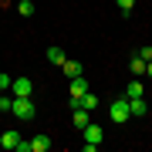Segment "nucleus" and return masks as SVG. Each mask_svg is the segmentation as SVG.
Wrapping results in <instances>:
<instances>
[{"instance_id":"f257e3e1","label":"nucleus","mask_w":152,"mask_h":152,"mask_svg":"<svg viewBox=\"0 0 152 152\" xmlns=\"http://www.w3.org/2000/svg\"><path fill=\"white\" fill-rule=\"evenodd\" d=\"M10 115H14V118H24V122H31L34 115H37V108H34V102H31V98H14V105H10Z\"/></svg>"},{"instance_id":"f03ea898","label":"nucleus","mask_w":152,"mask_h":152,"mask_svg":"<svg viewBox=\"0 0 152 152\" xmlns=\"http://www.w3.org/2000/svg\"><path fill=\"white\" fill-rule=\"evenodd\" d=\"M108 118H112L115 125H122V122H129V118H132V115H129V98H125V95H122V98H115V102L108 105Z\"/></svg>"},{"instance_id":"7ed1b4c3","label":"nucleus","mask_w":152,"mask_h":152,"mask_svg":"<svg viewBox=\"0 0 152 152\" xmlns=\"http://www.w3.org/2000/svg\"><path fill=\"white\" fill-rule=\"evenodd\" d=\"M31 91H34L31 78H14V81H10V95L14 98H31Z\"/></svg>"},{"instance_id":"20e7f679","label":"nucleus","mask_w":152,"mask_h":152,"mask_svg":"<svg viewBox=\"0 0 152 152\" xmlns=\"http://www.w3.org/2000/svg\"><path fill=\"white\" fill-rule=\"evenodd\" d=\"M81 132H85V142H91V145H98V142L105 139V132H102V125H91V122H88V125H85Z\"/></svg>"},{"instance_id":"39448f33","label":"nucleus","mask_w":152,"mask_h":152,"mask_svg":"<svg viewBox=\"0 0 152 152\" xmlns=\"http://www.w3.org/2000/svg\"><path fill=\"white\" fill-rule=\"evenodd\" d=\"M68 91H71V98H81V95L88 91V81H85V75H78V78H71V85H68Z\"/></svg>"},{"instance_id":"423d86ee","label":"nucleus","mask_w":152,"mask_h":152,"mask_svg":"<svg viewBox=\"0 0 152 152\" xmlns=\"http://www.w3.org/2000/svg\"><path fill=\"white\" fill-rule=\"evenodd\" d=\"M71 122H75V129H78V132H81L85 125L91 122V112H88V108H75V112H71Z\"/></svg>"},{"instance_id":"0eeeda50","label":"nucleus","mask_w":152,"mask_h":152,"mask_svg":"<svg viewBox=\"0 0 152 152\" xmlns=\"http://www.w3.org/2000/svg\"><path fill=\"white\" fill-rule=\"evenodd\" d=\"M129 115H149V105H145V98H129Z\"/></svg>"},{"instance_id":"6e6552de","label":"nucleus","mask_w":152,"mask_h":152,"mask_svg":"<svg viewBox=\"0 0 152 152\" xmlns=\"http://www.w3.org/2000/svg\"><path fill=\"white\" fill-rule=\"evenodd\" d=\"M17 142H20V132H14V129H7L4 135H0V149H14Z\"/></svg>"},{"instance_id":"1a4fd4ad","label":"nucleus","mask_w":152,"mask_h":152,"mask_svg":"<svg viewBox=\"0 0 152 152\" xmlns=\"http://www.w3.org/2000/svg\"><path fill=\"white\" fill-rule=\"evenodd\" d=\"M51 149V139L48 135H34L31 139V152H48Z\"/></svg>"},{"instance_id":"9d476101","label":"nucleus","mask_w":152,"mask_h":152,"mask_svg":"<svg viewBox=\"0 0 152 152\" xmlns=\"http://www.w3.org/2000/svg\"><path fill=\"white\" fill-rule=\"evenodd\" d=\"M48 61H51V64H64L68 58H64V51H61L58 44H51V48H48Z\"/></svg>"},{"instance_id":"9b49d317","label":"nucleus","mask_w":152,"mask_h":152,"mask_svg":"<svg viewBox=\"0 0 152 152\" xmlns=\"http://www.w3.org/2000/svg\"><path fill=\"white\" fill-rule=\"evenodd\" d=\"M142 91H145V85H142L139 78H135V81H132L129 88H125V98H142Z\"/></svg>"},{"instance_id":"f8f14e48","label":"nucleus","mask_w":152,"mask_h":152,"mask_svg":"<svg viewBox=\"0 0 152 152\" xmlns=\"http://www.w3.org/2000/svg\"><path fill=\"white\" fill-rule=\"evenodd\" d=\"M61 68H64V75H68V78H78V75H81V61H64Z\"/></svg>"},{"instance_id":"ddd939ff","label":"nucleus","mask_w":152,"mask_h":152,"mask_svg":"<svg viewBox=\"0 0 152 152\" xmlns=\"http://www.w3.org/2000/svg\"><path fill=\"white\" fill-rule=\"evenodd\" d=\"M129 68H132V75H135V78H139V75H145V61H142L139 54H132V61H129Z\"/></svg>"},{"instance_id":"4468645a","label":"nucleus","mask_w":152,"mask_h":152,"mask_svg":"<svg viewBox=\"0 0 152 152\" xmlns=\"http://www.w3.org/2000/svg\"><path fill=\"white\" fill-rule=\"evenodd\" d=\"M81 108H88V112H95V108H98V95H91V91H85V95H81Z\"/></svg>"},{"instance_id":"2eb2a0df","label":"nucleus","mask_w":152,"mask_h":152,"mask_svg":"<svg viewBox=\"0 0 152 152\" xmlns=\"http://www.w3.org/2000/svg\"><path fill=\"white\" fill-rule=\"evenodd\" d=\"M10 105H14V95L0 91V112H10Z\"/></svg>"},{"instance_id":"dca6fc26","label":"nucleus","mask_w":152,"mask_h":152,"mask_svg":"<svg viewBox=\"0 0 152 152\" xmlns=\"http://www.w3.org/2000/svg\"><path fill=\"white\" fill-rule=\"evenodd\" d=\"M17 10H20V17H31V14H34V4H31V0H20Z\"/></svg>"},{"instance_id":"f3484780","label":"nucleus","mask_w":152,"mask_h":152,"mask_svg":"<svg viewBox=\"0 0 152 152\" xmlns=\"http://www.w3.org/2000/svg\"><path fill=\"white\" fill-rule=\"evenodd\" d=\"M115 4L122 7V17H129V14H132V7H135V0H115Z\"/></svg>"},{"instance_id":"a211bd4d","label":"nucleus","mask_w":152,"mask_h":152,"mask_svg":"<svg viewBox=\"0 0 152 152\" xmlns=\"http://www.w3.org/2000/svg\"><path fill=\"white\" fill-rule=\"evenodd\" d=\"M10 81H14V78H10V75H4V71H0V91H10Z\"/></svg>"},{"instance_id":"6ab92c4d","label":"nucleus","mask_w":152,"mask_h":152,"mask_svg":"<svg viewBox=\"0 0 152 152\" xmlns=\"http://www.w3.org/2000/svg\"><path fill=\"white\" fill-rule=\"evenodd\" d=\"M135 54H139L142 61H152V48H149V44H145V48H139V51H135Z\"/></svg>"},{"instance_id":"aec40b11","label":"nucleus","mask_w":152,"mask_h":152,"mask_svg":"<svg viewBox=\"0 0 152 152\" xmlns=\"http://www.w3.org/2000/svg\"><path fill=\"white\" fill-rule=\"evenodd\" d=\"M145 75H149V78H152V61H145Z\"/></svg>"}]
</instances>
